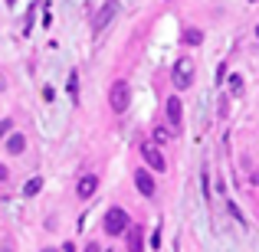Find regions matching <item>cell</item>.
Masks as SVG:
<instances>
[{"instance_id":"6da1fadb","label":"cell","mask_w":259,"mask_h":252,"mask_svg":"<svg viewBox=\"0 0 259 252\" xmlns=\"http://www.w3.org/2000/svg\"><path fill=\"white\" fill-rule=\"evenodd\" d=\"M128 102H132V85H128L125 79H118V82L112 85V92H108V105H112V112H125Z\"/></svg>"},{"instance_id":"7a4b0ae2","label":"cell","mask_w":259,"mask_h":252,"mask_svg":"<svg viewBox=\"0 0 259 252\" xmlns=\"http://www.w3.org/2000/svg\"><path fill=\"white\" fill-rule=\"evenodd\" d=\"M125 229H128V213L121 207H112L105 213V233L108 236H118V233H125Z\"/></svg>"},{"instance_id":"3957f363","label":"cell","mask_w":259,"mask_h":252,"mask_svg":"<svg viewBox=\"0 0 259 252\" xmlns=\"http://www.w3.org/2000/svg\"><path fill=\"white\" fill-rule=\"evenodd\" d=\"M171 79H174L177 88H190V82H194V63H190V59H181V63H174Z\"/></svg>"},{"instance_id":"277c9868","label":"cell","mask_w":259,"mask_h":252,"mask_svg":"<svg viewBox=\"0 0 259 252\" xmlns=\"http://www.w3.org/2000/svg\"><path fill=\"white\" fill-rule=\"evenodd\" d=\"M167 118H171V128H174V131H181V121H184V108H181V98H177V95H174L171 102H167Z\"/></svg>"},{"instance_id":"5b68a950","label":"cell","mask_w":259,"mask_h":252,"mask_svg":"<svg viewBox=\"0 0 259 252\" xmlns=\"http://www.w3.org/2000/svg\"><path fill=\"white\" fill-rule=\"evenodd\" d=\"M95 187H99V177H95V174H85V177H82V180H79V187H76V193H79V196H82V200H89V196H92V193H95Z\"/></svg>"},{"instance_id":"8992f818","label":"cell","mask_w":259,"mask_h":252,"mask_svg":"<svg viewBox=\"0 0 259 252\" xmlns=\"http://www.w3.org/2000/svg\"><path fill=\"white\" fill-rule=\"evenodd\" d=\"M135 183H138V190L145 196H154V177L148 174V170H138V174H135Z\"/></svg>"},{"instance_id":"52a82bcc","label":"cell","mask_w":259,"mask_h":252,"mask_svg":"<svg viewBox=\"0 0 259 252\" xmlns=\"http://www.w3.org/2000/svg\"><path fill=\"white\" fill-rule=\"evenodd\" d=\"M125 249H128V252H141V226H132V223H128Z\"/></svg>"},{"instance_id":"ba28073f","label":"cell","mask_w":259,"mask_h":252,"mask_svg":"<svg viewBox=\"0 0 259 252\" xmlns=\"http://www.w3.org/2000/svg\"><path fill=\"white\" fill-rule=\"evenodd\" d=\"M141 154H145V161H148V164H151L154 170H164V158H161V151H158V147L145 144V147H141Z\"/></svg>"},{"instance_id":"9c48e42d","label":"cell","mask_w":259,"mask_h":252,"mask_svg":"<svg viewBox=\"0 0 259 252\" xmlns=\"http://www.w3.org/2000/svg\"><path fill=\"white\" fill-rule=\"evenodd\" d=\"M112 13H115V7H112V4H102V7H99V13H95V20H92V26H95V30H102V26H108V20H112Z\"/></svg>"},{"instance_id":"30bf717a","label":"cell","mask_w":259,"mask_h":252,"mask_svg":"<svg viewBox=\"0 0 259 252\" xmlns=\"http://www.w3.org/2000/svg\"><path fill=\"white\" fill-rule=\"evenodd\" d=\"M23 147H26L23 134H10V138H7V151H10V154H23Z\"/></svg>"},{"instance_id":"8fae6325","label":"cell","mask_w":259,"mask_h":252,"mask_svg":"<svg viewBox=\"0 0 259 252\" xmlns=\"http://www.w3.org/2000/svg\"><path fill=\"white\" fill-rule=\"evenodd\" d=\"M39 187H43V180H39V177L26 180V187H23V196H36V193H39Z\"/></svg>"},{"instance_id":"7c38bea8","label":"cell","mask_w":259,"mask_h":252,"mask_svg":"<svg viewBox=\"0 0 259 252\" xmlns=\"http://www.w3.org/2000/svg\"><path fill=\"white\" fill-rule=\"evenodd\" d=\"M200 39H203V33H200V30H187V33H184V43H190V46H197Z\"/></svg>"},{"instance_id":"4fadbf2b","label":"cell","mask_w":259,"mask_h":252,"mask_svg":"<svg viewBox=\"0 0 259 252\" xmlns=\"http://www.w3.org/2000/svg\"><path fill=\"white\" fill-rule=\"evenodd\" d=\"M76 92H79V76L72 72V76H69V95H72V98H76Z\"/></svg>"},{"instance_id":"5bb4252c","label":"cell","mask_w":259,"mask_h":252,"mask_svg":"<svg viewBox=\"0 0 259 252\" xmlns=\"http://www.w3.org/2000/svg\"><path fill=\"white\" fill-rule=\"evenodd\" d=\"M171 138V131H167V128H154V141H167Z\"/></svg>"},{"instance_id":"9a60e30c","label":"cell","mask_w":259,"mask_h":252,"mask_svg":"<svg viewBox=\"0 0 259 252\" xmlns=\"http://www.w3.org/2000/svg\"><path fill=\"white\" fill-rule=\"evenodd\" d=\"M230 88H233V92H240V88H243V79L233 76V79H230Z\"/></svg>"},{"instance_id":"2e32d148","label":"cell","mask_w":259,"mask_h":252,"mask_svg":"<svg viewBox=\"0 0 259 252\" xmlns=\"http://www.w3.org/2000/svg\"><path fill=\"white\" fill-rule=\"evenodd\" d=\"M10 134V121H0V138H7Z\"/></svg>"},{"instance_id":"e0dca14e","label":"cell","mask_w":259,"mask_h":252,"mask_svg":"<svg viewBox=\"0 0 259 252\" xmlns=\"http://www.w3.org/2000/svg\"><path fill=\"white\" fill-rule=\"evenodd\" d=\"M7 177H10V170H7L4 164H0V183H4V180H7Z\"/></svg>"},{"instance_id":"ac0fdd59","label":"cell","mask_w":259,"mask_h":252,"mask_svg":"<svg viewBox=\"0 0 259 252\" xmlns=\"http://www.w3.org/2000/svg\"><path fill=\"white\" fill-rule=\"evenodd\" d=\"M59 252H76V246H72V242H66V246L59 249Z\"/></svg>"},{"instance_id":"d6986e66","label":"cell","mask_w":259,"mask_h":252,"mask_svg":"<svg viewBox=\"0 0 259 252\" xmlns=\"http://www.w3.org/2000/svg\"><path fill=\"white\" fill-rule=\"evenodd\" d=\"M4 88H7V79H4V72H0V92H4Z\"/></svg>"},{"instance_id":"ffe728a7","label":"cell","mask_w":259,"mask_h":252,"mask_svg":"<svg viewBox=\"0 0 259 252\" xmlns=\"http://www.w3.org/2000/svg\"><path fill=\"white\" fill-rule=\"evenodd\" d=\"M85 252H99V246H95V242H92V246H89V249H85Z\"/></svg>"},{"instance_id":"44dd1931","label":"cell","mask_w":259,"mask_h":252,"mask_svg":"<svg viewBox=\"0 0 259 252\" xmlns=\"http://www.w3.org/2000/svg\"><path fill=\"white\" fill-rule=\"evenodd\" d=\"M46 252H53V249H46Z\"/></svg>"}]
</instances>
